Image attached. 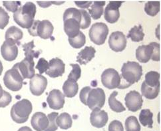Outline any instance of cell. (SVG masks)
I'll list each match as a JSON object with an SVG mask.
<instances>
[{"instance_id": "cell-1", "label": "cell", "mask_w": 161, "mask_h": 131, "mask_svg": "<svg viewBox=\"0 0 161 131\" xmlns=\"http://www.w3.org/2000/svg\"><path fill=\"white\" fill-rule=\"evenodd\" d=\"M121 73L120 84L118 89H124L139 82L142 75V67L139 63L128 61L123 65Z\"/></svg>"}, {"instance_id": "cell-2", "label": "cell", "mask_w": 161, "mask_h": 131, "mask_svg": "<svg viewBox=\"0 0 161 131\" xmlns=\"http://www.w3.org/2000/svg\"><path fill=\"white\" fill-rule=\"evenodd\" d=\"M36 11L35 4L32 2H27L14 14V19L22 28L30 29L34 21Z\"/></svg>"}, {"instance_id": "cell-3", "label": "cell", "mask_w": 161, "mask_h": 131, "mask_svg": "<svg viewBox=\"0 0 161 131\" xmlns=\"http://www.w3.org/2000/svg\"><path fill=\"white\" fill-rule=\"evenodd\" d=\"M33 110L31 102L27 99H22L15 103L11 109V117L18 124L27 122Z\"/></svg>"}, {"instance_id": "cell-4", "label": "cell", "mask_w": 161, "mask_h": 131, "mask_svg": "<svg viewBox=\"0 0 161 131\" xmlns=\"http://www.w3.org/2000/svg\"><path fill=\"white\" fill-rule=\"evenodd\" d=\"M3 82L5 86L12 91H19L22 88L23 85L27 83L24 81V78L15 67L5 72Z\"/></svg>"}, {"instance_id": "cell-5", "label": "cell", "mask_w": 161, "mask_h": 131, "mask_svg": "<svg viewBox=\"0 0 161 131\" xmlns=\"http://www.w3.org/2000/svg\"><path fill=\"white\" fill-rule=\"evenodd\" d=\"M108 27L104 23H96L92 25L89 35L91 41L97 45L104 44L108 34Z\"/></svg>"}, {"instance_id": "cell-6", "label": "cell", "mask_w": 161, "mask_h": 131, "mask_svg": "<svg viewBox=\"0 0 161 131\" xmlns=\"http://www.w3.org/2000/svg\"><path fill=\"white\" fill-rule=\"evenodd\" d=\"M105 93L101 88L91 89L87 97V105L91 110L101 109L105 102Z\"/></svg>"}, {"instance_id": "cell-7", "label": "cell", "mask_w": 161, "mask_h": 131, "mask_svg": "<svg viewBox=\"0 0 161 131\" xmlns=\"http://www.w3.org/2000/svg\"><path fill=\"white\" fill-rule=\"evenodd\" d=\"M101 83L103 86L108 89L119 88L120 84V75L115 69L109 68L102 73Z\"/></svg>"}, {"instance_id": "cell-8", "label": "cell", "mask_w": 161, "mask_h": 131, "mask_svg": "<svg viewBox=\"0 0 161 131\" xmlns=\"http://www.w3.org/2000/svg\"><path fill=\"white\" fill-rule=\"evenodd\" d=\"M125 105L129 111L136 112L141 109L143 103L142 95L136 90H131L125 96Z\"/></svg>"}, {"instance_id": "cell-9", "label": "cell", "mask_w": 161, "mask_h": 131, "mask_svg": "<svg viewBox=\"0 0 161 131\" xmlns=\"http://www.w3.org/2000/svg\"><path fill=\"white\" fill-rule=\"evenodd\" d=\"M47 86V80L45 77L36 74L30 81V89L31 93L36 96L42 95Z\"/></svg>"}, {"instance_id": "cell-10", "label": "cell", "mask_w": 161, "mask_h": 131, "mask_svg": "<svg viewBox=\"0 0 161 131\" xmlns=\"http://www.w3.org/2000/svg\"><path fill=\"white\" fill-rule=\"evenodd\" d=\"M110 48L114 52H121L126 46V39L121 31H114L111 33L108 39Z\"/></svg>"}, {"instance_id": "cell-11", "label": "cell", "mask_w": 161, "mask_h": 131, "mask_svg": "<svg viewBox=\"0 0 161 131\" xmlns=\"http://www.w3.org/2000/svg\"><path fill=\"white\" fill-rule=\"evenodd\" d=\"M35 62L33 59L25 57L24 60L14 65L18 69L24 79H31L35 75V69H34Z\"/></svg>"}, {"instance_id": "cell-12", "label": "cell", "mask_w": 161, "mask_h": 131, "mask_svg": "<svg viewBox=\"0 0 161 131\" xmlns=\"http://www.w3.org/2000/svg\"><path fill=\"white\" fill-rule=\"evenodd\" d=\"M123 2H109L105 10V19L109 24H114L120 18L119 8Z\"/></svg>"}, {"instance_id": "cell-13", "label": "cell", "mask_w": 161, "mask_h": 131, "mask_svg": "<svg viewBox=\"0 0 161 131\" xmlns=\"http://www.w3.org/2000/svg\"><path fill=\"white\" fill-rule=\"evenodd\" d=\"M18 45L10 40H5L1 47V54L8 61H14L18 55Z\"/></svg>"}, {"instance_id": "cell-14", "label": "cell", "mask_w": 161, "mask_h": 131, "mask_svg": "<svg viewBox=\"0 0 161 131\" xmlns=\"http://www.w3.org/2000/svg\"><path fill=\"white\" fill-rule=\"evenodd\" d=\"M47 102L51 109L60 110L65 105V96L61 90L53 89L49 92Z\"/></svg>"}, {"instance_id": "cell-15", "label": "cell", "mask_w": 161, "mask_h": 131, "mask_svg": "<svg viewBox=\"0 0 161 131\" xmlns=\"http://www.w3.org/2000/svg\"><path fill=\"white\" fill-rule=\"evenodd\" d=\"M65 65L61 59L59 58H53L49 62V69L45 72L51 78H57L61 77L65 73Z\"/></svg>"}, {"instance_id": "cell-16", "label": "cell", "mask_w": 161, "mask_h": 131, "mask_svg": "<svg viewBox=\"0 0 161 131\" xmlns=\"http://www.w3.org/2000/svg\"><path fill=\"white\" fill-rule=\"evenodd\" d=\"M108 120V114L105 111L99 109L93 110L91 113L90 121L92 124L96 128H101L104 127L107 124Z\"/></svg>"}, {"instance_id": "cell-17", "label": "cell", "mask_w": 161, "mask_h": 131, "mask_svg": "<svg viewBox=\"0 0 161 131\" xmlns=\"http://www.w3.org/2000/svg\"><path fill=\"white\" fill-rule=\"evenodd\" d=\"M31 124L36 131H45L49 126V121L45 113L37 112L32 116Z\"/></svg>"}, {"instance_id": "cell-18", "label": "cell", "mask_w": 161, "mask_h": 131, "mask_svg": "<svg viewBox=\"0 0 161 131\" xmlns=\"http://www.w3.org/2000/svg\"><path fill=\"white\" fill-rule=\"evenodd\" d=\"M54 30L53 25L48 20L40 21L37 25V35L42 39H47L51 38Z\"/></svg>"}, {"instance_id": "cell-19", "label": "cell", "mask_w": 161, "mask_h": 131, "mask_svg": "<svg viewBox=\"0 0 161 131\" xmlns=\"http://www.w3.org/2000/svg\"><path fill=\"white\" fill-rule=\"evenodd\" d=\"M153 47L151 43L147 45H141L136 50V57L139 62L146 63L151 59Z\"/></svg>"}, {"instance_id": "cell-20", "label": "cell", "mask_w": 161, "mask_h": 131, "mask_svg": "<svg viewBox=\"0 0 161 131\" xmlns=\"http://www.w3.org/2000/svg\"><path fill=\"white\" fill-rule=\"evenodd\" d=\"M64 21V31L69 38H74L80 32V24L75 19H67Z\"/></svg>"}, {"instance_id": "cell-21", "label": "cell", "mask_w": 161, "mask_h": 131, "mask_svg": "<svg viewBox=\"0 0 161 131\" xmlns=\"http://www.w3.org/2000/svg\"><path fill=\"white\" fill-rule=\"evenodd\" d=\"M96 50L93 47L87 46L78 53L77 62L80 65H87L89 62L95 57Z\"/></svg>"}, {"instance_id": "cell-22", "label": "cell", "mask_w": 161, "mask_h": 131, "mask_svg": "<svg viewBox=\"0 0 161 131\" xmlns=\"http://www.w3.org/2000/svg\"><path fill=\"white\" fill-rule=\"evenodd\" d=\"M63 95L68 98H72L75 96L79 90L78 83L71 79H67L63 85Z\"/></svg>"}, {"instance_id": "cell-23", "label": "cell", "mask_w": 161, "mask_h": 131, "mask_svg": "<svg viewBox=\"0 0 161 131\" xmlns=\"http://www.w3.org/2000/svg\"><path fill=\"white\" fill-rule=\"evenodd\" d=\"M24 37V33L15 26H11L5 33V40H10L15 42L18 45H20L19 41Z\"/></svg>"}, {"instance_id": "cell-24", "label": "cell", "mask_w": 161, "mask_h": 131, "mask_svg": "<svg viewBox=\"0 0 161 131\" xmlns=\"http://www.w3.org/2000/svg\"><path fill=\"white\" fill-rule=\"evenodd\" d=\"M105 5V1H95L93 4L91 5V7L89 9L90 16L93 19H99L101 18L103 14V7Z\"/></svg>"}, {"instance_id": "cell-25", "label": "cell", "mask_w": 161, "mask_h": 131, "mask_svg": "<svg viewBox=\"0 0 161 131\" xmlns=\"http://www.w3.org/2000/svg\"><path fill=\"white\" fill-rule=\"evenodd\" d=\"M160 91V87H151L145 84V82H142L141 86V93L142 96L148 99H154L157 98Z\"/></svg>"}, {"instance_id": "cell-26", "label": "cell", "mask_w": 161, "mask_h": 131, "mask_svg": "<svg viewBox=\"0 0 161 131\" xmlns=\"http://www.w3.org/2000/svg\"><path fill=\"white\" fill-rule=\"evenodd\" d=\"M117 91H113L111 94L108 98V105L111 109L114 112H122L126 111L125 107L123 105L121 102H119L116 99V96H117Z\"/></svg>"}, {"instance_id": "cell-27", "label": "cell", "mask_w": 161, "mask_h": 131, "mask_svg": "<svg viewBox=\"0 0 161 131\" xmlns=\"http://www.w3.org/2000/svg\"><path fill=\"white\" fill-rule=\"evenodd\" d=\"M72 118L67 112H63L57 118V126L61 129H69L72 127Z\"/></svg>"}, {"instance_id": "cell-28", "label": "cell", "mask_w": 161, "mask_h": 131, "mask_svg": "<svg viewBox=\"0 0 161 131\" xmlns=\"http://www.w3.org/2000/svg\"><path fill=\"white\" fill-rule=\"evenodd\" d=\"M153 113L149 109L142 110L139 114V121L144 127L152 128L153 124Z\"/></svg>"}, {"instance_id": "cell-29", "label": "cell", "mask_w": 161, "mask_h": 131, "mask_svg": "<svg viewBox=\"0 0 161 131\" xmlns=\"http://www.w3.org/2000/svg\"><path fill=\"white\" fill-rule=\"evenodd\" d=\"M160 74L157 71H149L145 75V82L146 85L151 87H160Z\"/></svg>"}, {"instance_id": "cell-30", "label": "cell", "mask_w": 161, "mask_h": 131, "mask_svg": "<svg viewBox=\"0 0 161 131\" xmlns=\"http://www.w3.org/2000/svg\"><path fill=\"white\" fill-rule=\"evenodd\" d=\"M144 37H145V33H143L141 25L139 26L135 25L131 28L127 35V38H130L134 42L142 41Z\"/></svg>"}, {"instance_id": "cell-31", "label": "cell", "mask_w": 161, "mask_h": 131, "mask_svg": "<svg viewBox=\"0 0 161 131\" xmlns=\"http://www.w3.org/2000/svg\"><path fill=\"white\" fill-rule=\"evenodd\" d=\"M145 11L148 15L154 17L157 15L160 10V3L158 1H150L145 3Z\"/></svg>"}, {"instance_id": "cell-32", "label": "cell", "mask_w": 161, "mask_h": 131, "mask_svg": "<svg viewBox=\"0 0 161 131\" xmlns=\"http://www.w3.org/2000/svg\"><path fill=\"white\" fill-rule=\"evenodd\" d=\"M22 47L24 51L25 57L33 59V58H38L40 53H41L40 51L33 50L34 47H36L35 45H34L33 41H31L30 43H25L24 45H23Z\"/></svg>"}, {"instance_id": "cell-33", "label": "cell", "mask_w": 161, "mask_h": 131, "mask_svg": "<svg viewBox=\"0 0 161 131\" xmlns=\"http://www.w3.org/2000/svg\"><path fill=\"white\" fill-rule=\"evenodd\" d=\"M68 41L72 47L75 49H80L85 45L86 43V37L84 33L80 31L77 36L74 38H68Z\"/></svg>"}, {"instance_id": "cell-34", "label": "cell", "mask_w": 161, "mask_h": 131, "mask_svg": "<svg viewBox=\"0 0 161 131\" xmlns=\"http://www.w3.org/2000/svg\"><path fill=\"white\" fill-rule=\"evenodd\" d=\"M125 128L126 131H141V125L135 116H130L126 119Z\"/></svg>"}, {"instance_id": "cell-35", "label": "cell", "mask_w": 161, "mask_h": 131, "mask_svg": "<svg viewBox=\"0 0 161 131\" xmlns=\"http://www.w3.org/2000/svg\"><path fill=\"white\" fill-rule=\"evenodd\" d=\"M70 18L76 19L79 24H80V21H81V14L80 12V9L74 8L67 9L64 12V14H63V21Z\"/></svg>"}, {"instance_id": "cell-36", "label": "cell", "mask_w": 161, "mask_h": 131, "mask_svg": "<svg viewBox=\"0 0 161 131\" xmlns=\"http://www.w3.org/2000/svg\"><path fill=\"white\" fill-rule=\"evenodd\" d=\"M59 116L58 112H53L49 114L47 117L49 121V124L47 128L45 131H56L58 129V126L57 124V118Z\"/></svg>"}, {"instance_id": "cell-37", "label": "cell", "mask_w": 161, "mask_h": 131, "mask_svg": "<svg viewBox=\"0 0 161 131\" xmlns=\"http://www.w3.org/2000/svg\"><path fill=\"white\" fill-rule=\"evenodd\" d=\"M70 66L72 67L73 69L69 73V75H68V79H71V80H73L75 81H77L79 79L80 77V75H81V69L79 66V64H70Z\"/></svg>"}, {"instance_id": "cell-38", "label": "cell", "mask_w": 161, "mask_h": 131, "mask_svg": "<svg viewBox=\"0 0 161 131\" xmlns=\"http://www.w3.org/2000/svg\"><path fill=\"white\" fill-rule=\"evenodd\" d=\"M80 12L81 14V21L80 24V27L83 30L87 29L91 25V16L87 11L85 9H80Z\"/></svg>"}, {"instance_id": "cell-39", "label": "cell", "mask_w": 161, "mask_h": 131, "mask_svg": "<svg viewBox=\"0 0 161 131\" xmlns=\"http://www.w3.org/2000/svg\"><path fill=\"white\" fill-rule=\"evenodd\" d=\"M3 5L8 11L14 14L21 7V3L19 1H3Z\"/></svg>"}, {"instance_id": "cell-40", "label": "cell", "mask_w": 161, "mask_h": 131, "mask_svg": "<svg viewBox=\"0 0 161 131\" xmlns=\"http://www.w3.org/2000/svg\"><path fill=\"white\" fill-rule=\"evenodd\" d=\"M9 21V16L4 9L0 7V30H3L8 25Z\"/></svg>"}, {"instance_id": "cell-41", "label": "cell", "mask_w": 161, "mask_h": 131, "mask_svg": "<svg viewBox=\"0 0 161 131\" xmlns=\"http://www.w3.org/2000/svg\"><path fill=\"white\" fill-rule=\"evenodd\" d=\"M36 69L39 71L40 75L45 73L49 69V63L44 58H40L36 65Z\"/></svg>"}, {"instance_id": "cell-42", "label": "cell", "mask_w": 161, "mask_h": 131, "mask_svg": "<svg viewBox=\"0 0 161 131\" xmlns=\"http://www.w3.org/2000/svg\"><path fill=\"white\" fill-rule=\"evenodd\" d=\"M151 44L153 47L151 59L154 61H159L160 60V45L157 42H152Z\"/></svg>"}, {"instance_id": "cell-43", "label": "cell", "mask_w": 161, "mask_h": 131, "mask_svg": "<svg viewBox=\"0 0 161 131\" xmlns=\"http://www.w3.org/2000/svg\"><path fill=\"white\" fill-rule=\"evenodd\" d=\"M12 101V96L7 91L3 90L2 97L0 99V108H4L8 106Z\"/></svg>"}, {"instance_id": "cell-44", "label": "cell", "mask_w": 161, "mask_h": 131, "mask_svg": "<svg viewBox=\"0 0 161 131\" xmlns=\"http://www.w3.org/2000/svg\"><path fill=\"white\" fill-rule=\"evenodd\" d=\"M108 131H124V128L121 122L114 120L108 126Z\"/></svg>"}, {"instance_id": "cell-45", "label": "cell", "mask_w": 161, "mask_h": 131, "mask_svg": "<svg viewBox=\"0 0 161 131\" xmlns=\"http://www.w3.org/2000/svg\"><path fill=\"white\" fill-rule=\"evenodd\" d=\"M91 89V88L90 87H83L80 91L79 98L80 101H81L85 105H87V95Z\"/></svg>"}, {"instance_id": "cell-46", "label": "cell", "mask_w": 161, "mask_h": 131, "mask_svg": "<svg viewBox=\"0 0 161 131\" xmlns=\"http://www.w3.org/2000/svg\"><path fill=\"white\" fill-rule=\"evenodd\" d=\"M75 3L77 7L83 9H88L93 3L91 1H75Z\"/></svg>"}, {"instance_id": "cell-47", "label": "cell", "mask_w": 161, "mask_h": 131, "mask_svg": "<svg viewBox=\"0 0 161 131\" xmlns=\"http://www.w3.org/2000/svg\"><path fill=\"white\" fill-rule=\"evenodd\" d=\"M52 3H53V2H50V1H43V2L38 1L37 2V3L39 6L42 8H44L49 7L50 5L52 4Z\"/></svg>"}, {"instance_id": "cell-48", "label": "cell", "mask_w": 161, "mask_h": 131, "mask_svg": "<svg viewBox=\"0 0 161 131\" xmlns=\"http://www.w3.org/2000/svg\"><path fill=\"white\" fill-rule=\"evenodd\" d=\"M18 131H32L31 128L28 127H23L20 128Z\"/></svg>"}, {"instance_id": "cell-49", "label": "cell", "mask_w": 161, "mask_h": 131, "mask_svg": "<svg viewBox=\"0 0 161 131\" xmlns=\"http://www.w3.org/2000/svg\"><path fill=\"white\" fill-rule=\"evenodd\" d=\"M3 94V89H2V85H0V99H1V98L2 97Z\"/></svg>"}, {"instance_id": "cell-50", "label": "cell", "mask_w": 161, "mask_h": 131, "mask_svg": "<svg viewBox=\"0 0 161 131\" xmlns=\"http://www.w3.org/2000/svg\"><path fill=\"white\" fill-rule=\"evenodd\" d=\"M3 68L2 63L1 61H0V75H2V72H3Z\"/></svg>"}]
</instances>
